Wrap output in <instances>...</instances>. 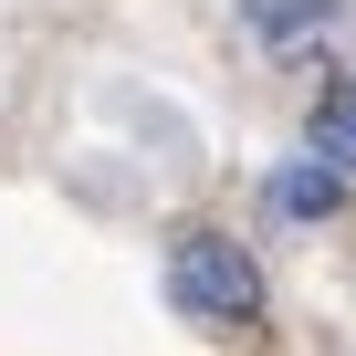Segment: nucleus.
<instances>
[{
    "mask_svg": "<svg viewBox=\"0 0 356 356\" xmlns=\"http://www.w3.org/2000/svg\"><path fill=\"white\" fill-rule=\"evenodd\" d=\"M283 220H335L346 210V178L325 168V157H293V168H273V189H262Z\"/></svg>",
    "mask_w": 356,
    "mask_h": 356,
    "instance_id": "obj_4",
    "label": "nucleus"
},
{
    "mask_svg": "<svg viewBox=\"0 0 356 356\" xmlns=\"http://www.w3.org/2000/svg\"><path fill=\"white\" fill-rule=\"evenodd\" d=\"M252 11V32L273 42V53H314L335 22H346V0H241Z\"/></svg>",
    "mask_w": 356,
    "mask_h": 356,
    "instance_id": "obj_3",
    "label": "nucleus"
},
{
    "mask_svg": "<svg viewBox=\"0 0 356 356\" xmlns=\"http://www.w3.org/2000/svg\"><path fill=\"white\" fill-rule=\"evenodd\" d=\"M168 304L200 314V325H262V262L231 241V231H178L168 241Z\"/></svg>",
    "mask_w": 356,
    "mask_h": 356,
    "instance_id": "obj_1",
    "label": "nucleus"
},
{
    "mask_svg": "<svg viewBox=\"0 0 356 356\" xmlns=\"http://www.w3.org/2000/svg\"><path fill=\"white\" fill-rule=\"evenodd\" d=\"M304 157H325L346 189H356V74H335V84L314 95V115H304Z\"/></svg>",
    "mask_w": 356,
    "mask_h": 356,
    "instance_id": "obj_2",
    "label": "nucleus"
}]
</instances>
